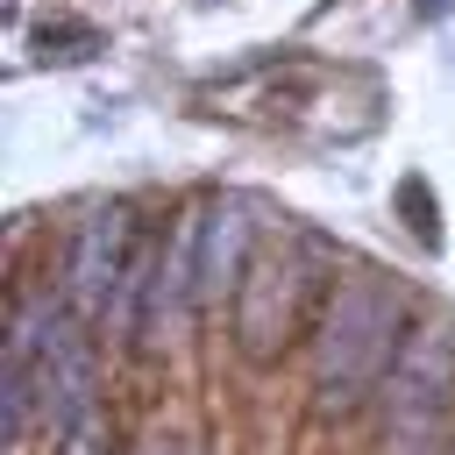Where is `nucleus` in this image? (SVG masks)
I'll list each match as a JSON object with an SVG mask.
<instances>
[{
  "instance_id": "1",
  "label": "nucleus",
  "mask_w": 455,
  "mask_h": 455,
  "mask_svg": "<svg viewBox=\"0 0 455 455\" xmlns=\"http://www.w3.org/2000/svg\"><path fill=\"white\" fill-rule=\"evenodd\" d=\"M405 334H398V299L370 277H348L327 313H320V398L327 405H355L363 391H377L398 363Z\"/></svg>"
},
{
  "instance_id": "2",
  "label": "nucleus",
  "mask_w": 455,
  "mask_h": 455,
  "mask_svg": "<svg viewBox=\"0 0 455 455\" xmlns=\"http://www.w3.org/2000/svg\"><path fill=\"white\" fill-rule=\"evenodd\" d=\"M306 291H313V270H306L299 249H263V256H249L242 291H235V334H242V355H256V363L277 355V348L291 341V327H299Z\"/></svg>"
},
{
  "instance_id": "3",
  "label": "nucleus",
  "mask_w": 455,
  "mask_h": 455,
  "mask_svg": "<svg viewBox=\"0 0 455 455\" xmlns=\"http://www.w3.org/2000/svg\"><path fill=\"white\" fill-rule=\"evenodd\" d=\"M135 213L128 206H92L85 220H78V235H71V256H64V291H71V306L78 313H92V320H107L114 313V299H121V284L135 277Z\"/></svg>"
},
{
  "instance_id": "4",
  "label": "nucleus",
  "mask_w": 455,
  "mask_h": 455,
  "mask_svg": "<svg viewBox=\"0 0 455 455\" xmlns=\"http://www.w3.org/2000/svg\"><path fill=\"white\" fill-rule=\"evenodd\" d=\"M448 398H455V341H448V327H412L384 377V405H391V419L427 427Z\"/></svg>"
},
{
  "instance_id": "5",
  "label": "nucleus",
  "mask_w": 455,
  "mask_h": 455,
  "mask_svg": "<svg viewBox=\"0 0 455 455\" xmlns=\"http://www.w3.org/2000/svg\"><path fill=\"white\" fill-rule=\"evenodd\" d=\"M249 235H256V206H249L242 192H220V199L199 206V299L242 291Z\"/></svg>"
},
{
  "instance_id": "6",
  "label": "nucleus",
  "mask_w": 455,
  "mask_h": 455,
  "mask_svg": "<svg viewBox=\"0 0 455 455\" xmlns=\"http://www.w3.org/2000/svg\"><path fill=\"white\" fill-rule=\"evenodd\" d=\"M43 398H36V377H28V355L7 341V355H0V434H7V448H21V434H28V412H36Z\"/></svg>"
},
{
  "instance_id": "7",
  "label": "nucleus",
  "mask_w": 455,
  "mask_h": 455,
  "mask_svg": "<svg viewBox=\"0 0 455 455\" xmlns=\"http://www.w3.org/2000/svg\"><path fill=\"white\" fill-rule=\"evenodd\" d=\"M36 43H43V57L78 64V57H92V50H100V28H85V21H43V28H36Z\"/></svg>"
},
{
  "instance_id": "8",
  "label": "nucleus",
  "mask_w": 455,
  "mask_h": 455,
  "mask_svg": "<svg viewBox=\"0 0 455 455\" xmlns=\"http://www.w3.org/2000/svg\"><path fill=\"white\" fill-rule=\"evenodd\" d=\"M398 206L412 213V235L434 242V192H427V178H405V185H398Z\"/></svg>"
},
{
  "instance_id": "9",
  "label": "nucleus",
  "mask_w": 455,
  "mask_h": 455,
  "mask_svg": "<svg viewBox=\"0 0 455 455\" xmlns=\"http://www.w3.org/2000/svg\"><path fill=\"white\" fill-rule=\"evenodd\" d=\"M448 7H455V0H448ZM419 14H441V0H419Z\"/></svg>"
}]
</instances>
